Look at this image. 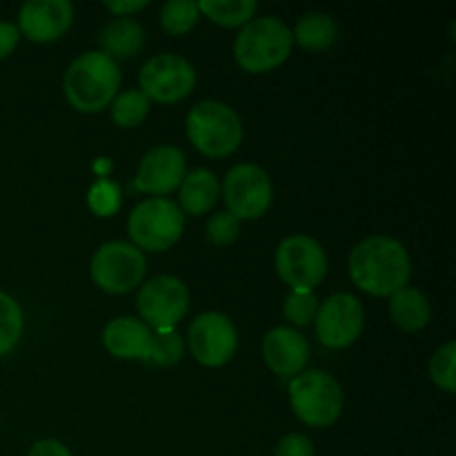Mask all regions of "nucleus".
I'll return each instance as SVG.
<instances>
[{
	"instance_id": "obj_1",
	"label": "nucleus",
	"mask_w": 456,
	"mask_h": 456,
	"mask_svg": "<svg viewBox=\"0 0 456 456\" xmlns=\"http://www.w3.org/2000/svg\"><path fill=\"white\" fill-rule=\"evenodd\" d=\"M412 274L408 249L390 236H370L350 254V279L372 297H392Z\"/></svg>"
},
{
	"instance_id": "obj_2",
	"label": "nucleus",
	"mask_w": 456,
	"mask_h": 456,
	"mask_svg": "<svg viewBox=\"0 0 456 456\" xmlns=\"http://www.w3.org/2000/svg\"><path fill=\"white\" fill-rule=\"evenodd\" d=\"M120 69L105 52H87L65 71L62 89L74 110L94 114L110 105L118 94Z\"/></svg>"
},
{
	"instance_id": "obj_3",
	"label": "nucleus",
	"mask_w": 456,
	"mask_h": 456,
	"mask_svg": "<svg viewBox=\"0 0 456 456\" xmlns=\"http://www.w3.org/2000/svg\"><path fill=\"white\" fill-rule=\"evenodd\" d=\"M292 31L276 16L252 18L236 34L234 58L249 74H265L279 67L292 52Z\"/></svg>"
},
{
	"instance_id": "obj_4",
	"label": "nucleus",
	"mask_w": 456,
	"mask_h": 456,
	"mask_svg": "<svg viewBox=\"0 0 456 456\" xmlns=\"http://www.w3.org/2000/svg\"><path fill=\"white\" fill-rule=\"evenodd\" d=\"M187 136L200 154L223 159L243 142V123L225 102L203 101L187 116Z\"/></svg>"
},
{
	"instance_id": "obj_5",
	"label": "nucleus",
	"mask_w": 456,
	"mask_h": 456,
	"mask_svg": "<svg viewBox=\"0 0 456 456\" xmlns=\"http://www.w3.org/2000/svg\"><path fill=\"white\" fill-rule=\"evenodd\" d=\"M289 403L305 426L328 428L343 410V390L332 374L323 370L297 374L289 383Z\"/></svg>"
},
{
	"instance_id": "obj_6",
	"label": "nucleus",
	"mask_w": 456,
	"mask_h": 456,
	"mask_svg": "<svg viewBox=\"0 0 456 456\" xmlns=\"http://www.w3.org/2000/svg\"><path fill=\"white\" fill-rule=\"evenodd\" d=\"M185 214L169 199H147L132 209L127 221L134 248L165 252L183 234Z\"/></svg>"
},
{
	"instance_id": "obj_7",
	"label": "nucleus",
	"mask_w": 456,
	"mask_h": 456,
	"mask_svg": "<svg viewBox=\"0 0 456 456\" xmlns=\"http://www.w3.org/2000/svg\"><path fill=\"white\" fill-rule=\"evenodd\" d=\"M145 270L147 263L141 249L123 240L101 245L89 267L94 283L110 294L132 292L136 285H141Z\"/></svg>"
},
{
	"instance_id": "obj_8",
	"label": "nucleus",
	"mask_w": 456,
	"mask_h": 456,
	"mask_svg": "<svg viewBox=\"0 0 456 456\" xmlns=\"http://www.w3.org/2000/svg\"><path fill=\"white\" fill-rule=\"evenodd\" d=\"M136 305L147 328L151 325L154 332H169L190 310V289L176 276H154L141 288Z\"/></svg>"
},
{
	"instance_id": "obj_9",
	"label": "nucleus",
	"mask_w": 456,
	"mask_h": 456,
	"mask_svg": "<svg viewBox=\"0 0 456 456\" xmlns=\"http://www.w3.org/2000/svg\"><path fill=\"white\" fill-rule=\"evenodd\" d=\"M276 272L292 289L312 292L328 274V254L312 236H288L276 252Z\"/></svg>"
},
{
	"instance_id": "obj_10",
	"label": "nucleus",
	"mask_w": 456,
	"mask_h": 456,
	"mask_svg": "<svg viewBox=\"0 0 456 456\" xmlns=\"http://www.w3.org/2000/svg\"><path fill=\"white\" fill-rule=\"evenodd\" d=\"M272 181L263 167L239 163L227 172L223 183L227 212L236 218H261L272 205Z\"/></svg>"
},
{
	"instance_id": "obj_11",
	"label": "nucleus",
	"mask_w": 456,
	"mask_h": 456,
	"mask_svg": "<svg viewBox=\"0 0 456 456\" xmlns=\"http://www.w3.org/2000/svg\"><path fill=\"white\" fill-rule=\"evenodd\" d=\"M141 92L156 102H178L190 96L196 85V71L187 58L159 53L141 67Z\"/></svg>"
},
{
	"instance_id": "obj_12",
	"label": "nucleus",
	"mask_w": 456,
	"mask_h": 456,
	"mask_svg": "<svg viewBox=\"0 0 456 456\" xmlns=\"http://www.w3.org/2000/svg\"><path fill=\"white\" fill-rule=\"evenodd\" d=\"M316 337L325 347L343 350L361 337L365 325L363 303L354 294H332L314 316Z\"/></svg>"
},
{
	"instance_id": "obj_13",
	"label": "nucleus",
	"mask_w": 456,
	"mask_h": 456,
	"mask_svg": "<svg viewBox=\"0 0 456 456\" xmlns=\"http://www.w3.org/2000/svg\"><path fill=\"white\" fill-rule=\"evenodd\" d=\"M236 346V328L221 312H205L190 325V352L200 365L221 368L234 356Z\"/></svg>"
},
{
	"instance_id": "obj_14",
	"label": "nucleus",
	"mask_w": 456,
	"mask_h": 456,
	"mask_svg": "<svg viewBox=\"0 0 456 456\" xmlns=\"http://www.w3.org/2000/svg\"><path fill=\"white\" fill-rule=\"evenodd\" d=\"M187 174L185 156L178 147L160 145L147 151L138 167L134 187L154 196H165L181 187Z\"/></svg>"
},
{
	"instance_id": "obj_15",
	"label": "nucleus",
	"mask_w": 456,
	"mask_h": 456,
	"mask_svg": "<svg viewBox=\"0 0 456 456\" xmlns=\"http://www.w3.org/2000/svg\"><path fill=\"white\" fill-rule=\"evenodd\" d=\"M74 20L69 0H29L18 13V31L34 43L58 40Z\"/></svg>"
},
{
	"instance_id": "obj_16",
	"label": "nucleus",
	"mask_w": 456,
	"mask_h": 456,
	"mask_svg": "<svg viewBox=\"0 0 456 456\" xmlns=\"http://www.w3.org/2000/svg\"><path fill=\"white\" fill-rule=\"evenodd\" d=\"M263 359L272 372L294 377L310 361V343L292 328H274L263 338Z\"/></svg>"
},
{
	"instance_id": "obj_17",
	"label": "nucleus",
	"mask_w": 456,
	"mask_h": 456,
	"mask_svg": "<svg viewBox=\"0 0 456 456\" xmlns=\"http://www.w3.org/2000/svg\"><path fill=\"white\" fill-rule=\"evenodd\" d=\"M151 334L154 332L142 321L132 319V316H118L105 325L102 343L111 356L150 361Z\"/></svg>"
},
{
	"instance_id": "obj_18",
	"label": "nucleus",
	"mask_w": 456,
	"mask_h": 456,
	"mask_svg": "<svg viewBox=\"0 0 456 456\" xmlns=\"http://www.w3.org/2000/svg\"><path fill=\"white\" fill-rule=\"evenodd\" d=\"M218 196H221V183H218L216 174L209 172V169H194L183 178L178 199H181L183 212L200 216L214 208Z\"/></svg>"
},
{
	"instance_id": "obj_19",
	"label": "nucleus",
	"mask_w": 456,
	"mask_h": 456,
	"mask_svg": "<svg viewBox=\"0 0 456 456\" xmlns=\"http://www.w3.org/2000/svg\"><path fill=\"white\" fill-rule=\"evenodd\" d=\"M98 40L110 58H129L142 49L145 31L134 18H116L102 27Z\"/></svg>"
},
{
	"instance_id": "obj_20",
	"label": "nucleus",
	"mask_w": 456,
	"mask_h": 456,
	"mask_svg": "<svg viewBox=\"0 0 456 456\" xmlns=\"http://www.w3.org/2000/svg\"><path fill=\"white\" fill-rule=\"evenodd\" d=\"M390 316L396 328L419 332L430 321V303L417 288H403L390 297Z\"/></svg>"
},
{
	"instance_id": "obj_21",
	"label": "nucleus",
	"mask_w": 456,
	"mask_h": 456,
	"mask_svg": "<svg viewBox=\"0 0 456 456\" xmlns=\"http://www.w3.org/2000/svg\"><path fill=\"white\" fill-rule=\"evenodd\" d=\"M292 38L297 40L303 49L323 52V49L332 47L334 40H337V22H334L328 13H305V16L297 22V27H294Z\"/></svg>"
},
{
	"instance_id": "obj_22",
	"label": "nucleus",
	"mask_w": 456,
	"mask_h": 456,
	"mask_svg": "<svg viewBox=\"0 0 456 456\" xmlns=\"http://www.w3.org/2000/svg\"><path fill=\"white\" fill-rule=\"evenodd\" d=\"M256 0H200L199 3V12L223 27L248 25L256 13Z\"/></svg>"
},
{
	"instance_id": "obj_23",
	"label": "nucleus",
	"mask_w": 456,
	"mask_h": 456,
	"mask_svg": "<svg viewBox=\"0 0 456 456\" xmlns=\"http://www.w3.org/2000/svg\"><path fill=\"white\" fill-rule=\"evenodd\" d=\"M150 114V98L141 89H125L111 101V118L118 127H136Z\"/></svg>"
},
{
	"instance_id": "obj_24",
	"label": "nucleus",
	"mask_w": 456,
	"mask_h": 456,
	"mask_svg": "<svg viewBox=\"0 0 456 456\" xmlns=\"http://www.w3.org/2000/svg\"><path fill=\"white\" fill-rule=\"evenodd\" d=\"M199 16V3L194 0H169L160 9V25L167 34L181 36L196 25Z\"/></svg>"
},
{
	"instance_id": "obj_25",
	"label": "nucleus",
	"mask_w": 456,
	"mask_h": 456,
	"mask_svg": "<svg viewBox=\"0 0 456 456\" xmlns=\"http://www.w3.org/2000/svg\"><path fill=\"white\" fill-rule=\"evenodd\" d=\"M22 334V310L9 294L0 292V356L12 352Z\"/></svg>"
},
{
	"instance_id": "obj_26",
	"label": "nucleus",
	"mask_w": 456,
	"mask_h": 456,
	"mask_svg": "<svg viewBox=\"0 0 456 456\" xmlns=\"http://www.w3.org/2000/svg\"><path fill=\"white\" fill-rule=\"evenodd\" d=\"M185 354V341L178 332H154L151 334V350L150 361H154L160 368H172Z\"/></svg>"
},
{
	"instance_id": "obj_27",
	"label": "nucleus",
	"mask_w": 456,
	"mask_h": 456,
	"mask_svg": "<svg viewBox=\"0 0 456 456\" xmlns=\"http://www.w3.org/2000/svg\"><path fill=\"white\" fill-rule=\"evenodd\" d=\"M454 359H456V346L454 341L445 343L444 347L435 352L430 361V377L436 386L444 392L452 395L456 390V374H454Z\"/></svg>"
},
{
	"instance_id": "obj_28",
	"label": "nucleus",
	"mask_w": 456,
	"mask_h": 456,
	"mask_svg": "<svg viewBox=\"0 0 456 456\" xmlns=\"http://www.w3.org/2000/svg\"><path fill=\"white\" fill-rule=\"evenodd\" d=\"M283 312L288 316V321H292L294 325L303 328V325H310L314 321L316 312H319V301H316V297L312 292L292 289V294L285 298Z\"/></svg>"
},
{
	"instance_id": "obj_29",
	"label": "nucleus",
	"mask_w": 456,
	"mask_h": 456,
	"mask_svg": "<svg viewBox=\"0 0 456 456\" xmlns=\"http://www.w3.org/2000/svg\"><path fill=\"white\" fill-rule=\"evenodd\" d=\"M87 203L98 216H111L120 208V187L116 183L107 181V178H101L89 190Z\"/></svg>"
},
{
	"instance_id": "obj_30",
	"label": "nucleus",
	"mask_w": 456,
	"mask_h": 456,
	"mask_svg": "<svg viewBox=\"0 0 456 456\" xmlns=\"http://www.w3.org/2000/svg\"><path fill=\"white\" fill-rule=\"evenodd\" d=\"M240 232V221L230 212H218L214 214L208 221L205 227V236H208L209 243L214 245H230L239 239Z\"/></svg>"
},
{
	"instance_id": "obj_31",
	"label": "nucleus",
	"mask_w": 456,
	"mask_h": 456,
	"mask_svg": "<svg viewBox=\"0 0 456 456\" xmlns=\"http://www.w3.org/2000/svg\"><path fill=\"white\" fill-rule=\"evenodd\" d=\"M274 456H314V445L305 435H288L279 441Z\"/></svg>"
},
{
	"instance_id": "obj_32",
	"label": "nucleus",
	"mask_w": 456,
	"mask_h": 456,
	"mask_svg": "<svg viewBox=\"0 0 456 456\" xmlns=\"http://www.w3.org/2000/svg\"><path fill=\"white\" fill-rule=\"evenodd\" d=\"M18 38H20L18 27L13 25V22L0 20V61L13 52V47L18 45Z\"/></svg>"
},
{
	"instance_id": "obj_33",
	"label": "nucleus",
	"mask_w": 456,
	"mask_h": 456,
	"mask_svg": "<svg viewBox=\"0 0 456 456\" xmlns=\"http://www.w3.org/2000/svg\"><path fill=\"white\" fill-rule=\"evenodd\" d=\"M147 4H150L147 0H118V3H116V0H107L105 7L110 9L111 13H116L118 18H129L132 13L145 9Z\"/></svg>"
},
{
	"instance_id": "obj_34",
	"label": "nucleus",
	"mask_w": 456,
	"mask_h": 456,
	"mask_svg": "<svg viewBox=\"0 0 456 456\" xmlns=\"http://www.w3.org/2000/svg\"><path fill=\"white\" fill-rule=\"evenodd\" d=\"M27 456H71V452L61 444V441L45 439V441H38V444L31 445L29 454Z\"/></svg>"
}]
</instances>
